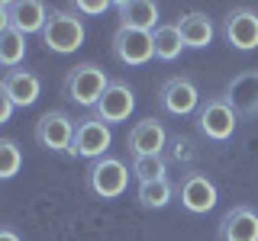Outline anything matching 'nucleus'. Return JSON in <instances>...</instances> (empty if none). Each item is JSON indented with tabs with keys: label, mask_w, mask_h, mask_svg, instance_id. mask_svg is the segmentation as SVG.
I'll return each mask as SVG.
<instances>
[{
	"label": "nucleus",
	"mask_w": 258,
	"mask_h": 241,
	"mask_svg": "<svg viewBox=\"0 0 258 241\" xmlns=\"http://www.w3.org/2000/svg\"><path fill=\"white\" fill-rule=\"evenodd\" d=\"M84 42V20L75 7H55L42 29V45L55 55H71Z\"/></svg>",
	"instance_id": "1"
},
{
	"label": "nucleus",
	"mask_w": 258,
	"mask_h": 241,
	"mask_svg": "<svg viewBox=\"0 0 258 241\" xmlns=\"http://www.w3.org/2000/svg\"><path fill=\"white\" fill-rule=\"evenodd\" d=\"M64 96H68L71 103H78V106H87L94 109L97 103H100V96L107 93L110 80H107V71L97 68V64H78V68H71L68 74H64Z\"/></svg>",
	"instance_id": "2"
},
{
	"label": "nucleus",
	"mask_w": 258,
	"mask_h": 241,
	"mask_svg": "<svg viewBox=\"0 0 258 241\" xmlns=\"http://www.w3.org/2000/svg\"><path fill=\"white\" fill-rule=\"evenodd\" d=\"M129 174L133 171H129L123 161L107 155V158L94 161V164L87 167V190L100 199H116V196H123L126 187H129Z\"/></svg>",
	"instance_id": "3"
},
{
	"label": "nucleus",
	"mask_w": 258,
	"mask_h": 241,
	"mask_svg": "<svg viewBox=\"0 0 258 241\" xmlns=\"http://www.w3.org/2000/svg\"><path fill=\"white\" fill-rule=\"evenodd\" d=\"M113 145V132L107 123H100V119L94 116H84L78 119V129H75V142H71V158H87L94 164V161L107 158V148Z\"/></svg>",
	"instance_id": "4"
},
{
	"label": "nucleus",
	"mask_w": 258,
	"mask_h": 241,
	"mask_svg": "<svg viewBox=\"0 0 258 241\" xmlns=\"http://www.w3.org/2000/svg\"><path fill=\"white\" fill-rule=\"evenodd\" d=\"M236 126H239V112L226 103V96H210L204 106L197 109V129H200V135L210 139V142L232 139Z\"/></svg>",
	"instance_id": "5"
},
{
	"label": "nucleus",
	"mask_w": 258,
	"mask_h": 241,
	"mask_svg": "<svg viewBox=\"0 0 258 241\" xmlns=\"http://www.w3.org/2000/svg\"><path fill=\"white\" fill-rule=\"evenodd\" d=\"M75 129H78V123L64 109H48L45 116L36 123V142L42 145L45 151L68 155L71 142H75Z\"/></svg>",
	"instance_id": "6"
},
{
	"label": "nucleus",
	"mask_w": 258,
	"mask_h": 241,
	"mask_svg": "<svg viewBox=\"0 0 258 241\" xmlns=\"http://www.w3.org/2000/svg\"><path fill=\"white\" fill-rule=\"evenodd\" d=\"M158 106L168 112V116H190L197 112L204 103H200V90L190 77H168L158 90Z\"/></svg>",
	"instance_id": "7"
},
{
	"label": "nucleus",
	"mask_w": 258,
	"mask_h": 241,
	"mask_svg": "<svg viewBox=\"0 0 258 241\" xmlns=\"http://www.w3.org/2000/svg\"><path fill=\"white\" fill-rule=\"evenodd\" d=\"M177 199H181L184 212L190 215H204L210 209L216 206V199H220V193H216V183L210 180L207 174L200 171H190L181 177V183H177Z\"/></svg>",
	"instance_id": "8"
},
{
	"label": "nucleus",
	"mask_w": 258,
	"mask_h": 241,
	"mask_svg": "<svg viewBox=\"0 0 258 241\" xmlns=\"http://www.w3.org/2000/svg\"><path fill=\"white\" fill-rule=\"evenodd\" d=\"M0 13H4V26L20 29L23 36H29V32L42 36L48 16H52V10H48L42 0H4Z\"/></svg>",
	"instance_id": "9"
},
{
	"label": "nucleus",
	"mask_w": 258,
	"mask_h": 241,
	"mask_svg": "<svg viewBox=\"0 0 258 241\" xmlns=\"http://www.w3.org/2000/svg\"><path fill=\"white\" fill-rule=\"evenodd\" d=\"M113 58L126 68L145 64L155 58V39L152 32H139V29H116L113 36Z\"/></svg>",
	"instance_id": "10"
},
{
	"label": "nucleus",
	"mask_w": 258,
	"mask_h": 241,
	"mask_svg": "<svg viewBox=\"0 0 258 241\" xmlns=\"http://www.w3.org/2000/svg\"><path fill=\"white\" fill-rule=\"evenodd\" d=\"M223 39L239 52L258 48V13L252 7H232L223 20Z\"/></svg>",
	"instance_id": "11"
},
{
	"label": "nucleus",
	"mask_w": 258,
	"mask_h": 241,
	"mask_svg": "<svg viewBox=\"0 0 258 241\" xmlns=\"http://www.w3.org/2000/svg\"><path fill=\"white\" fill-rule=\"evenodd\" d=\"M133 109H136V93H133V87H129L126 80H110L107 93H103L100 103L94 106V116L100 119V123L113 126V123H126Z\"/></svg>",
	"instance_id": "12"
},
{
	"label": "nucleus",
	"mask_w": 258,
	"mask_h": 241,
	"mask_svg": "<svg viewBox=\"0 0 258 241\" xmlns=\"http://www.w3.org/2000/svg\"><path fill=\"white\" fill-rule=\"evenodd\" d=\"M168 145V132L158 119L145 116L139 119L133 129H129V139H126V148L133 151V158H142V155H161Z\"/></svg>",
	"instance_id": "13"
},
{
	"label": "nucleus",
	"mask_w": 258,
	"mask_h": 241,
	"mask_svg": "<svg viewBox=\"0 0 258 241\" xmlns=\"http://www.w3.org/2000/svg\"><path fill=\"white\" fill-rule=\"evenodd\" d=\"M0 93H7L16 106H32L39 100V93H42V80L29 68H13L0 80Z\"/></svg>",
	"instance_id": "14"
},
{
	"label": "nucleus",
	"mask_w": 258,
	"mask_h": 241,
	"mask_svg": "<svg viewBox=\"0 0 258 241\" xmlns=\"http://www.w3.org/2000/svg\"><path fill=\"white\" fill-rule=\"evenodd\" d=\"M226 103L239 116H258V71H242L226 87Z\"/></svg>",
	"instance_id": "15"
},
{
	"label": "nucleus",
	"mask_w": 258,
	"mask_h": 241,
	"mask_svg": "<svg viewBox=\"0 0 258 241\" xmlns=\"http://www.w3.org/2000/svg\"><path fill=\"white\" fill-rule=\"evenodd\" d=\"M220 241H258V212L252 206H232L220 222Z\"/></svg>",
	"instance_id": "16"
},
{
	"label": "nucleus",
	"mask_w": 258,
	"mask_h": 241,
	"mask_svg": "<svg viewBox=\"0 0 258 241\" xmlns=\"http://www.w3.org/2000/svg\"><path fill=\"white\" fill-rule=\"evenodd\" d=\"M116 16H119V29H139V32H155L158 26V4L155 0H119Z\"/></svg>",
	"instance_id": "17"
},
{
	"label": "nucleus",
	"mask_w": 258,
	"mask_h": 241,
	"mask_svg": "<svg viewBox=\"0 0 258 241\" xmlns=\"http://www.w3.org/2000/svg\"><path fill=\"white\" fill-rule=\"evenodd\" d=\"M177 29H181V39H184L187 48H207L213 42V36H216L213 20H210L207 13H200V10L184 13L181 20H177Z\"/></svg>",
	"instance_id": "18"
},
{
	"label": "nucleus",
	"mask_w": 258,
	"mask_h": 241,
	"mask_svg": "<svg viewBox=\"0 0 258 241\" xmlns=\"http://www.w3.org/2000/svg\"><path fill=\"white\" fill-rule=\"evenodd\" d=\"M174 196H177V187L168 180V177H161V180H149V183H139V190H136V199H139L142 209H165Z\"/></svg>",
	"instance_id": "19"
},
{
	"label": "nucleus",
	"mask_w": 258,
	"mask_h": 241,
	"mask_svg": "<svg viewBox=\"0 0 258 241\" xmlns=\"http://www.w3.org/2000/svg\"><path fill=\"white\" fill-rule=\"evenodd\" d=\"M152 39H155V58L158 61H174L177 55L184 52V39H181V29H177V23H161V26L152 32Z\"/></svg>",
	"instance_id": "20"
},
{
	"label": "nucleus",
	"mask_w": 258,
	"mask_h": 241,
	"mask_svg": "<svg viewBox=\"0 0 258 241\" xmlns=\"http://www.w3.org/2000/svg\"><path fill=\"white\" fill-rule=\"evenodd\" d=\"M26 58V36L13 26H4L0 29V64L7 71L20 68V61Z\"/></svg>",
	"instance_id": "21"
},
{
	"label": "nucleus",
	"mask_w": 258,
	"mask_h": 241,
	"mask_svg": "<svg viewBox=\"0 0 258 241\" xmlns=\"http://www.w3.org/2000/svg\"><path fill=\"white\" fill-rule=\"evenodd\" d=\"M129 171H133V177L139 183L161 180V177H168V161L161 158V155H142V158H133Z\"/></svg>",
	"instance_id": "22"
},
{
	"label": "nucleus",
	"mask_w": 258,
	"mask_h": 241,
	"mask_svg": "<svg viewBox=\"0 0 258 241\" xmlns=\"http://www.w3.org/2000/svg\"><path fill=\"white\" fill-rule=\"evenodd\" d=\"M20 164H23V155H20V145L13 139H4L0 142V177L10 180V177L20 174Z\"/></svg>",
	"instance_id": "23"
},
{
	"label": "nucleus",
	"mask_w": 258,
	"mask_h": 241,
	"mask_svg": "<svg viewBox=\"0 0 258 241\" xmlns=\"http://www.w3.org/2000/svg\"><path fill=\"white\" fill-rule=\"evenodd\" d=\"M194 155H197V151H194L190 139H181V135H177V139H171V158H174V161H190Z\"/></svg>",
	"instance_id": "24"
},
{
	"label": "nucleus",
	"mask_w": 258,
	"mask_h": 241,
	"mask_svg": "<svg viewBox=\"0 0 258 241\" xmlns=\"http://www.w3.org/2000/svg\"><path fill=\"white\" fill-rule=\"evenodd\" d=\"M75 10H78V13H91V16H97V13H107V10H110V0H78Z\"/></svg>",
	"instance_id": "25"
},
{
	"label": "nucleus",
	"mask_w": 258,
	"mask_h": 241,
	"mask_svg": "<svg viewBox=\"0 0 258 241\" xmlns=\"http://www.w3.org/2000/svg\"><path fill=\"white\" fill-rule=\"evenodd\" d=\"M13 109H16V103H13V100H10L7 93H0V123H10Z\"/></svg>",
	"instance_id": "26"
},
{
	"label": "nucleus",
	"mask_w": 258,
	"mask_h": 241,
	"mask_svg": "<svg viewBox=\"0 0 258 241\" xmlns=\"http://www.w3.org/2000/svg\"><path fill=\"white\" fill-rule=\"evenodd\" d=\"M0 241H20V235H16L13 228H4V231H0Z\"/></svg>",
	"instance_id": "27"
}]
</instances>
